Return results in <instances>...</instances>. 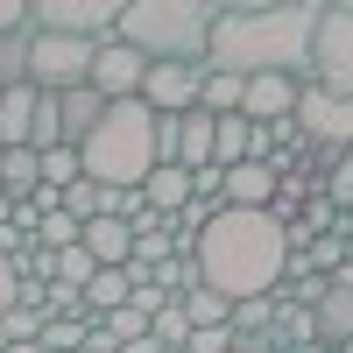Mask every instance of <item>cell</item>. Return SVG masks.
Returning <instances> with one entry per match:
<instances>
[{"mask_svg":"<svg viewBox=\"0 0 353 353\" xmlns=\"http://www.w3.org/2000/svg\"><path fill=\"white\" fill-rule=\"evenodd\" d=\"M311 0H283V8H219L212 43H205V71L233 78H311V36H318Z\"/></svg>","mask_w":353,"mask_h":353,"instance_id":"obj_1","label":"cell"},{"mask_svg":"<svg viewBox=\"0 0 353 353\" xmlns=\"http://www.w3.org/2000/svg\"><path fill=\"white\" fill-rule=\"evenodd\" d=\"M198 283L205 290H219L226 304H248V297H276V283H283V261H290V241H283V226L269 212H226L198 233Z\"/></svg>","mask_w":353,"mask_h":353,"instance_id":"obj_2","label":"cell"},{"mask_svg":"<svg viewBox=\"0 0 353 353\" xmlns=\"http://www.w3.org/2000/svg\"><path fill=\"white\" fill-rule=\"evenodd\" d=\"M78 163L106 191H141V176L156 170V113L141 99H113L99 113V128L78 141Z\"/></svg>","mask_w":353,"mask_h":353,"instance_id":"obj_3","label":"cell"},{"mask_svg":"<svg viewBox=\"0 0 353 353\" xmlns=\"http://www.w3.org/2000/svg\"><path fill=\"white\" fill-rule=\"evenodd\" d=\"M212 21H219V8H205V0H141V8H121L113 43L141 50L149 64H205Z\"/></svg>","mask_w":353,"mask_h":353,"instance_id":"obj_4","label":"cell"},{"mask_svg":"<svg viewBox=\"0 0 353 353\" xmlns=\"http://www.w3.org/2000/svg\"><path fill=\"white\" fill-rule=\"evenodd\" d=\"M92 50L99 43L28 28V85H36V92H78V85H92Z\"/></svg>","mask_w":353,"mask_h":353,"instance_id":"obj_5","label":"cell"},{"mask_svg":"<svg viewBox=\"0 0 353 353\" xmlns=\"http://www.w3.org/2000/svg\"><path fill=\"white\" fill-rule=\"evenodd\" d=\"M304 85L353 99V8H325V14H318V36H311V78H304Z\"/></svg>","mask_w":353,"mask_h":353,"instance_id":"obj_6","label":"cell"},{"mask_svg":"<svg viewBox=\"0 0 353 353\" xmlns=\"http://www.w3.org/2000/svg\"><path fill=\"white\" fill-rule=\"evenodd\" d=\"M297 141L304 149H325V156H346L353 149V99L304 85L297 92Z\"/></svg>","mask_w":353,"mask_h":353,"instance_id":"obj_7","label":"cell"},{"mask_svg":"<svg viewBox=\"0 0 353 353\" xmlns=\"http://www.w3.org/2000/svg\"><path fill=\"white\" fill-rule=\"evenodd\" d=\"M121 8L113 0H36L28 8V28H43V36H78V43H106Z\"/></svg>","mask_w":353,"mask_h":353,"instance_id":"obj_8","label":"cell"},{"mask_svg":"<svg viewBox=\"0 0 353 353\" xmlns=\"http://www.w3.org/2000/svg\"><path fill=\"white\" fill-rule=\"evenodd\" d=\"M198 85H205V64H149L134 99L149 113H191L198 106Z\"/></svg>","mask_w":353,"mask_h":353,"instance_id":"obj_9","label":"cell"},{"mask_svg":"<svg viewBox=\"0 0 353 353\" xmlns=\"http://www.w3.org/2000/svg\"><path fill=\"white\" fill-rule=\"evenodd\" d=\"M141 71H149V57H141V50H128V43H99L92 50V92L113 106V99H134L141 92Z\"/></svg>","mask_w":353,"mask_h":353,"instance_id":"obj_10","label":"cell"},{"mask_svg":"<svg viewBox=\"0 0 353 353\" xmlns=\"http://www.w3.org/2000/svg\"><path fill=\"white\" fill-rule=\"evenodd\" d=\"M297 92H304V78H248L241 121H248V128H283V121H297Z\"/></svg>","mask_w":353,"mask_h":353,"instance_id":"obj_11","label":"cell"},{"mask_svg":"<svg viewBox=\"0 0 353 353\" xmlns=\"http://www.w3.org/2000/svg\"><path fill=\"white\" fill-rule=\"evenodd\" d=\"M276 191H283V170L276 163H233L226 184H219V198L233 205V212H269Z\"/></svg>","mask_w":353,"mask_h":353,"instance_id":"obj_12","label":"cell"},{"mask_svg":"<svg viewBox=\"0 0 353 353\" xmlns=\"http://www.w3.org/2000/svg\"><path fill=\"white\" fill-rule=\"evenodd\" d=\"M78 248L92 254L99 269H128V261H134V226H128V219H106V212H99V219H85Z\"/></svg>","mask_w":353,"mask_h":353,"instance_id":"obj_13","label":"cell"},{"mask_svg":"<svg viewBox=\"0 0 353 353\" xmlns=\"http://www.w3.org/2000/svg\"><path fill=\"white\" fill-rule=\"evenodd\" d=\"M50 99H57V128H64V149H78V141L99 128V113H106V99L92 92V85H78V92H50Z\"/></svg>","mask_w":353,"mask_h":353,"instance_id":"obj_14","label":"cell"},{"mask_svg":"<svg viewBox=\"0 0 353 353\" xmlns=\"http://www.w3.org/2000/svg\"><path fill=\"white\" fill-rule=\"evenodd\" d=\"M141 198H149V212L176 219V212L191 205V170H184V163H156L149 176H141Z\"/></svg>","mask_w":353,"mask_h":353,"instance_id":"obj_15","label":"cell"},{"mask_svg":"<svg viewBox=\"0 0 353 353\" xmlns=\"http://www.w3.org/2000/svg\"><path fill=\"white\" fill-rule=\"evenodd\" d=\"M36 85H8L0 92V149H28V128H36Z\"/></svg>","mask_w":353,"mask_h":353,"instance_id":"obj_16","label":"cell"},{"mask_svg":"<svg viewBox=\"0 0 353 353\" xmlns=\"http://www.w3.org/2000/svg\"><path fill=\"white\" fill-rule=\"evenodd\" d=\"M212 113H176V163H184V170H212Z\"/></svg>","mask_w":353,"mask_h":353,"instance_id":"obj_17","label":"cell"},{"mask_svg":"<svg viewBox=\"0 0 353 353\" xmlns=\"http://www.w3.org/2000/svg\"><path fill=\"white\" fill-rule=\"evenodd\" d=\"M311 325H318V339L339 353V346L353 339V290H325V304L311 311Z\"/></svg>","mask_w":353,"mask_h":353,"instance_id":"obj_18","label":"cell"},{"mask_svg":"<svg viewBox=\"0 0 353 353\" xmlns=\"http://www.w3.org/2000/svg\"><path fill=\"white\" fill-rule=\"evenodd\" d=\"M36 184H43V163H36V149H8L0 156V198H36Z\"/></svg>","mask_w":353,"mask_h":353,"instance_id":"obj_19","label":"cell"},{"mask_svg":"<svg viewBox=\"0 0 353 353\" xmlns=\"http://www.w3.org/2000/svg\"><path fill=\"white\" fill-rule=\"evenodd\" d=\"M134 297V276L128 269H99L92 283H85V318H106V311H121Z\"/></svg>","mask_w":353,"mask_h":353,"instance_id":"obj_20","label":"cell"},{"mask_svg":"<svg viewBox=\"0 0 353 353\" xmlns=\"http://www.w3.org/2000/svg\"><path fill=\"white\" fill-rule=\"evenodd\" d=\"M241 92H248V78H233V71H205V85H198V113L226 121V113H241Z\"/></svg>","mask_w":353,"mask_h":353,"instance_id":"obj_21","label":"cell"},{"mask_svg":"<svg viewBox=\"0 0 353 353\" xmlns=\"http://www.w3.org/2000/svg\"><path fill=\"white\" fill-rule=\"evenodd\" d=\"M176 311L191 318V332H205V325H233V304L219 297V290H205V283L184 290V297H176Z\"/></svg>","mask_w":353,"mask_h":353,"instance_id":"obj_22","label":"cell"},{"mask_svg":"<svg viewBox=\"0 0 353 353\" xmlns=\"http://www.w3.org/2000/svg\"><path fill=\"white\" fill-rule=\"evenodd\" d=\"M248 121H241V113H226V121L212 128V170H233V163H248Z\"/></svg>","mask_w":353,"mask_h":353,"instance_id":"obj_23","label":"cell"},{"mask_svg":"<svg viewBox=\"0 0 353 353\" xmlns=\"http://www.w3.org/2000/svg\"><path fill=\"white\" fill-rule=\"evenodd\" d=\"M318 198H325L332 212H346V219H353V149L325 163V184H318Z\"/></svg>","mask_w":353,"mask_h":353,"instance_id":"obj_24","label":"cell"},{"mask_svg":"<svg viewBox=\"0 0 353 353\" xmlns=\"http://www.w3.org/2000/svg\"><path fill=\"white\" fill-rule=\"evenodd\" d=\"M276 318H283V304H276V297H248V304H233V339L276 332Z\"/></svg>","mask_w":353,"mask_h":353,"instance_id":"obj_25","label":"cell"},{"mask_svg":"<svg viewBox=\"0 0 353 353\" xmlns=\"http://www.w3.org/2000/svg\"><path fill=\"white\" fill-rule=\"evenodd\" d=\"M8 85H28V28H8L0 36V92Z\"/></svg>","mask_w":353,"mask_h":353,"instance_id":"obj_26","label":"cell"},{"mask_svg":"<svg viewBox=\"0 0 353 353\" xmlns=\"http://www.w3.org/2000/svg\"><path fill=\"white\" fill-rule=\"evenodd\" d=\"M149 339H156L163 353H184V346H191V318L176 311V304H163V311L149 318Z\"/></svg>","mask_w":353,"mask_h":353,"instance_id":"obj_27","label":"cell"},{"mask_svg":"<svg viewBox=\"0 0 353 353\" xmlns=\"http://www.w3.org/2000/svg\"><path fill=\"white\" fill-rule=\"evenodd\" d=\"M106 198H113L106 184H92V176H78V184L64 191V212H71V219L85 226V219H99V212H106Z\"/></svg>","mask_w":353,"mask_h":353,"instance_id":"obj_28","label":"cell"},{"mask_svg":"<svg viewBox=\"0 0 353 353\" xmlns=\"http://www.w3.org/2000/svg\"><path fill=\"white\" fill-rule=\"evenodd\" d=\"M85 332H92V318H43V332H36V339H43L50 353H78Z\"/></svg>","mask_w":353,"mask_h":353,"instance_id":"obj_29","label":"cell"},{"mask_svg":"<svg viewBox=\"0 0 353 353\" xmlns=\"http://www.w3.org/2000/svg\"><path fill=\"white\" fill-rule=\"evenodd\" d=\"M36 163H43V184H50V191H71L78 176H85V163H78V149H43Z\"/></svg>","mask_w":353,"mask_h":353,"instance_id":"obj_30","label":"cell"},{"mask_svg":"<svg viewBox=\"0 0 353 353\" xmlns=\"http://www.w3.org/2000/svg\"><path fill=\"white\" fill-rule=\"evenodd\" d=\"M92 276H99V261L85 254V248H64V254H57V276H50V283H64V290H78V297H85V283H92Z\"/></svg>","mask_w":353,"mask_h":353,"instance_id":"obj_31","label":"cell"},{"mask_svg":"<svg viewBox=\"0 0 353 353\" xmlns=\"http://www.w3.org/2000/svg\"><path fill=\"white\" fill-rule=\"evenodd\" d=\"M78 233H85V226H78L71 212H50V219L36 226V248H50V254H64V248H78Z\"/></svg>","mask_w":353,"mask_h":353,"instance_id":"obj_32","label":"cell"},{"mask_svg":"<svg viewBox=\"0 0 353 353\" xmlns=\"http://www.w3.org/2000/svg\"><path fill=\"white\" fill-rule=\"evenodd\" d=\"M304 261H311V269H318V276H332V269H339V261H346V233H318V241L304 248Z\"/></svg>","mask_w":353,"mask_h":353,"instance_id":"obj_33","label":"cell"},{"mask_svg":"<svg viewBox=\"0 0 353 353\" xmlns=\"http://www.w3.org/2000/svg\"><path fill=\"white\" fill-rule=\"evenodd\" d=\"M43 332V311H28V304H14L8 318H0V339H8V346H21V339H36Z\"/></svg>","mask_w":353,"mask_h":353,"instance_id":"obj_34","label":"cell"},{"mask_svg":"<svg viewBox=\"0 0 353 353\" xmlns=\"http://www.w3.org/2000/svg\"><path fill=\"white\" fill-rule=\"evenodd\" d=\"M184 353H233V325H205V332H191Z\"/></svg>","mask_w":353,"mask_h":353,"instance_id":"obj_35","label":"cell"},{"mask_svg":"<svg viewBox=\"0 0 353 353\" xmlns=\"http://www.w3.org/2000/svg\"><path fill=\"white\" fill-rule=\"evenodd\" d=\"M8 311H14V261L0 254V318H8Z\"/></svg>","mask_w":353,"mask_h":353,"instance_id":"obj_36","label":"cell"},{"mask_svg":"<svg viewBox=\"0 0 353 353\" xmlns=\"http://www.w3.org/2000/svg\"><path fill=\"white\" fill-rule=\"evenodd\" d=\"M8 28H28V8H21V0H0V36H8Z\"/></svg>","mask_w":353,"mask_h":353,"instance_id":"obj_37","label":"cell"},{"mask_svg":"<svg viewBox=\"0 0 353 353\" xmlns=\"http://www.w3.org/2000/svg\"><path fill=\"white\" fill-rule=\"evenodd\" d=\"M121 353H163V346H156V339H134V346H121Z\"/></svg>","mask_w":353,"mask_h":353,"instance_id":"obj_38","label":"cell"},{"mask_svg":"<svg viewBox=\"0 0 353 353\" xmlns=\"http://www.w3.org/2000/svg\"><path fill=\"white\" fill-rule=\"evenodd\" d=\"M8 353H50V346H43V339H21V346H8Z\"/></svg>","mask_w":353,"mask_h":353,"instance_id":"obj_39","label":"cell"},{"mask_svg":"<svg viewBox=\"0 0 353 353\" xmlns=\"http://www.w3.org/2000/svg\"><path fill=\"white\" fill-rule=\"evenodd\" d=\"M346 261H353V226H346Z\"/></svg>","mask_w":353,"mask_h":353,"instance_id":"obj_40","label":"cell"},{"mask_svg":"<svg viewBox=\"0 0 353 353\" xmlns=\"http://www.w3.org/2000/svg\"><path fill=\"white\" fill-rule=\"evenodd\" d=\"M0 353H8V339H0Z\"/></svg>","mask_w":353,"mask_h":353,"instance_id":"obj_41","label":"cell"},{"mask_svg":"<svg viewBox=\"0 0 353 353\" xmlns=\"http://www.w3.org/2000/svg\"><path fill=\"white\" fill-rule=\"evenodd\" d=\"M0 156H8V149H0Z\"/></svg>","mask_w":353,"mask_h":353,"instance_id":"obj_42","label":"cell"}]
</instances>
